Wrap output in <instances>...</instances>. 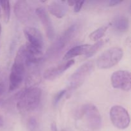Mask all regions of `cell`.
Instances as JSON below:
<instances>
[{"label":"cell","mask_w":131,"mask_h":131,"mask_svg":"<svg viewBox=\"0 0 131 131\" xmlns=\"http://www.w3.org/2000/svg\"><path fill=\"white\" fill-rule=\"evenodd\" d=\"M24 34L28 40V43L35 48L42 51L43 47V39L41 32L35 27L26 26L24 29Z\"/></svg>","instance_id":"obj_10"},{"label":"cell","mask_w":131,"mask_h":131,"mask_svg":"<svg viewBox=\"0 0 131 131\" xmlns=\"http://www.w3.org/2000/svg\"><path fill=\"white\" fill-rule=\"evenodd\" d=\"M84 3V1H75V3H74V12L78 13L81 11V10L83 8V5Z\"/></svg>","instance_id":"obj_22"},{"label":"cell","mask_w":131,"mask_h":131,"mask_svg":"<svg viewBox=\"0 0 131 131\" xmlns=\"http://www.w3.org/2000/svg\"><path fill=\"white\" fill-rule=\"evenodd\" d=\"M75 63L74 60L65 61V62L56 67L49 68L43 73V78L47 81H53L63 74L67 70L71 67Z\"/></svg>","instance_id":"obj_11"},{"label":"cell","mask_w":131,"mask_h":131,"mask_svg":"<svg viewBox=\"0 0 131 131\" xmlns=\"http://www.w3.org/2000/svg\"><path fill=\"white\" fill-rule=\"evenodd\" d=\"M51 129L52 131H57V128H56V125L55 123H52V125H51Z\"/></svg>","instance_id":"obj_25"},{"label":"cell","mask_w":131,"mask_h":131,"mask_svg":"<svg viewBox=\"0 0 131 131\" xmlns=\"http://www.w3.org/2000/svg\"><path fill=\"white\" fill-rule=\"evenodd\" d=\"M14 12L18 20L24 24L29 26V24L33 23L35 19L34 14L31 7L28 2L24 0L17 1L14 6Z\"/></svg>","instance_id":"obj_8"},{"label":"cell","mask_w":131,"mask_h":131,"mask_svg":"<svg viewBox=\"0 0 131 131\" xmlns=\"http://www.w3.org/2000/svg\"><path fill=\"white\" fill-rule=\"evenodd\" d=\"M94 64L93 61H88L79 67L70 77L68 81V87L70 90H74L81 86L84 81L93 71Z\"/></svg>","instance_id":"obj_5"},{"label":"cell","mask_w":131,"mask_h":131,"mask_svg":"<svg viewBox=\"0 0 131 131\" xmlns=\"http://www.w3.org/2000/svg\"><path fill=\"white\" fill-rule=\"evenodd\" d=\"M67 5H69V6H74V3H75V1H69L67 2Z\"/></svg>","instance_id":"obj_26"},{"label":"cell","mask_w":131,"mask_h":131,"mask_svg":"<svg viewBox=\"0 0 131 131\" xmlns=\"http://www.w3.org/2000/svg\"><path fill=\"white\" fill-rule=\"evenodd\" d=\"M3 125H4V120L3 119L2 116H0V127L3 126Z\"/></svg>","instance_id":"obj_27"},{"label":"cell","mask_w":131,"mask_h":131,"mask_svg":"<svg viewBox=\"0 0 131 131\" xmlns=\"http://www.w3.org/2000/svg\"><path fill=\"white\" fill-rule=\"evenodd\" d=\"M61 131H68V130H67V129H63V130H62Z\"/></svg>","instance_id":"obj_29"},{"label":"cell","mask_w":131,"mask_h":131,"mask_svg":"<svg viewBox=\"0 0 131 131\" xmlns=\"http://www.w3.org/2000/svg\"><path fill=\"white\" fill-rule=\"evenodd\" d=\"M42 95V90L37 87L25 89L23 92H20L17 102V108L23 113L34 111L40 102Z\"/></svg>","instance_id":"obj_2"},{"label":"cell","mask_w":131,"mask_h":131,"mask_svg":"<svg viewBox=\"0 0 131 131\" xmlns=\"http://www.w3.org/2000/svg\"><path fill=\"white\" fill-rule=\"evenodd\" d=\"M113 27L117 31L125 33L129 28V20L125 16L117 17L112 23Z\"/></svg>","instance_id":"obj_15"},{"label":"cell","mask_w":131,"mask_h":131,"mask_svg":"<svg viewBox=\"0 0 131 131\" xmlns=\"http://www.w3.org/2000/svg\"><path fill=\"white\" fill-rule=\"evenodd\" d=\"M1 29H2V28H1V24H0V35H1Z\"/></svg>","instance_id":"obj_28"},{"label":"cell","mask_w":131,"mask_h":131,"mask_svg":"<svg viewBox=\"0 0 131 131\" xmlns=\"http://www.w3.org/2000/svg\"><path fill=\"white\" fill-rule=\"evenodd\" d=\"M4 88H5V85L3 83H0V95H1L3 93Z\"/></svg>","instance_id":"obj_24"},{"label":"cell","mask_w":131,"mask_h":131,"mask_svg":"<svg viewBox=\"0 0 131 131\" xmlns=\"http://www.w3.org/2000/svg\"><path fill=\"white\" fill-rule=\"evenodd\" d=\"M1 8L3 12V20L6 24L8 23L10 18V3L9 1H0Z\"/></svg>","instance_id":"obj_17"},{"label":"cell","mask_w":131,"mask_h":131,"mask_svg":"<svg viewBox=\"0 0 131 131\" xmlns=\"http://www.w3.org/2000/svg\"><path fill=\"white\" fill-rule=\"evenodd\" d=\"M105 42L103 40H99L96 42L95 44H93V46H90V48L88 49V51L86 52V53L85 54V58H89L93 56L100 49L102 48L103 47V46L104 45Z\"/></svg>","instance_id":"obj_19"},{"label":"cell","mask_w":131,"mask_h":131,"mask_svg":"<svg viewBox=\"0 0 131 131\" xmlns=\"http://www.w3.org/2000/svg\"><path fill=\"white\" fill-rule=\"evenodd\" d=\"M90 47V45L83 44L72 47L65 54L63 57V60L67 61V60H72V58L74 57L85 54Z\"/></svg>","instance_id":"obj_14"},{"label":"cell","mask_w":131,"mask_h":131,"mask_svg":"<svg viewBox=\"0 0 131 131\" xmlns=\"http://www.w3.org/2000/svg\"><path fill=\"white\" fill-rule=\"evenodd\" d=\"M79 29V24L75 23L69 26L60 37L52 43L47 52L48 57H54L59 54L65 47L74 39Z\"/></svg>","instance_id":"obj_3"},{"label":"cell","mask_w":131,"mask_h":131,"mask_svg":"<svg viewBox=\"0 0 131 131\" xmlns=\"http://www.w3.org/2000/svg\"><path fill=\"white\" fill-rule=\"evenodd\" d=\"M48 9L52 15L58 19L63 18L68 12V6L65 1H54L50 3Z\"/></svg>","instance_id":"obj_13"},{"label":"cell","mask_w":131,"mask_h":131,"mask_svg":"<svg viewBox=\"0 0 131 131\" xmlns=\"http://www.w3.org/2000/svg\"><path fill=\"white\" fill-rule=\"evenodd\" d=\"M109 28V26H103L102 27H100L98 29L93 31L90 35V38L93 41H99L100 40L102 37L105 35V33L107 31V29Z\"/></svg>","instance_id":"obj_18"},{"label":"cell","mask_w":131,"mask_h":131,"mask_svg":"<svg viewBox=\"0 0 131 131\" xmlns=\"http://www.w3.org/2000/svg\"><path fill=\"white\" fill-rule=\"evenodd\" d=\"M26 49L25 46H21L15 56L14 62L9 77V90L14 91L17 89L24 79L25 70Z\"/></svg>","instance_id":"obj_1"},{"label":"cell","mask_w":131,"mask_h":131,"mask_svg":"<svg viewBox=\"0 0 131 131\" xmlns=\"http://www.w3.org/2000/svg\"><path fill=\"white\" fill-rule=\"evenodd\" d=\"M111 84L116 89L129 92L131 88V75L127 70H118L111 77Z\"/></svg>","instance_id":"obj_9"},{"label":"cell","mask_w":131,"mask_h":131,"mask_svg":"<svg viewBox=\"0 0 131 131\" xmlns=\"http://www.w3.org/2000/svg\"><path fill=\"white\" fill-rule=\"evenodd\" d=\"M122 1H117V0H112V1H109V6H116L122 3Z\"/></svg>","instance_id":"obj_23"},{"label":"cell","mask_w":131,"mask_h":131,"mask_svg":"<svg viewBox=\"0 0 131 131\" xmlns=\"http://www.w3.org/2000/svg\"><path fill=\"white\" fill-rule=\"evenodd\" d=\"M81 113L85 117L88 126L93 130H97L101 128L102 118L99 111L93 104H86L82 107Z\"/></svg>","instance_id":"obj_7"},{"label":"cell","mask_w":131,"mask_h":131,"mask_svg":"<svg viewBox=\"0 0 131 131\" xmlns=\"http://www.w3.org/2000/svg\"><path fill=\"white\" fill-rule=\"evenodd\" d=\"M35 14L43 25L47 38L50 40H52L55 35L54 28L47 12L43 8L38 7L36 9Z\"/></svg>","instance_id":"obj_12"},{"label":"cell","mask_w":131,"mask_h":131,"mask_svg":"<svg viewBox=\"0 0 131 131\" xmlns=\"http://www.w3.org/2000/svg\"><path fill=\"white\" fill-rule=\"evenodd\" d=\"M41 81L40 75L37 70L33 71L28 77L26 81V89L33 88L36 84H38Z\"/></svg>","instance_id":"obj_16"},{"label":"cell","mask_w":131,"mask_h":131,"mask_svg":"<svg viewBox=\"0 0 131 131\" xmlns=\"http://www.w3.org/2000/svg\"><path fill=\"white\" fill-rule=\"evenodd\" d=\"M124 51L121 47H113L101 54L97 60V66L100 69H108L116 65L122 58Z\"/></svg>","instance_id":"obj_4"},{"label":"cell","mask_w":131,"mask_h":131,"mask_svg":"<svg viewBox=\"0 0 131 131\" xmlns=\"http://www.w3.org/2000/svg\"><path fill=\"white\" fill-rule=\"evenodd\" d=\"M110 116L112 124L119 129H127L130 124V116L128 111L124 107L116 105L111 107Z\"/></svg>","instance_id":"obj_6"},{"label":"cell","mask_w":131,"mask_h":131,"mask_svg":"<svg viewBox=\"0 0 131 131\" xmlns=\"http://www.w3.org/2000/svg\"><path fill=\"white\" fill-rule=\"evenodd\" d=\"M67 90H62L60 91L56 95L54 96L53 99V104L54 106H56L60 102V101H61V99L65 96V95L66 94Z\"/></svg>","instance_id":"obj_21"},{"label":"cell","mask_w":131,"mask_h":131,"mask_svg":"<svg viewBox=\"0 0 131 131\" xmlns=\"http://www.w3.org/2000/svg\"><path fill=\"white\" fill-rule=\"evenodd\" d=\"M27 127L30 131H35L38 127V122L35 117H30L27 122Z\"/></svg>","instance_id":"obj_20"}]
</instances>
